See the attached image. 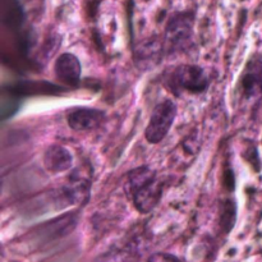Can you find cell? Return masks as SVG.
Masks as SVG:
<instances>
[{"label":"cell","mask_w":262,"mask_h":262,"mask_svg":"<svg viewBox=\"0 0 262 262\" xmlns=\"http://www.w3.org/2000/svg\"><path fill=\"white\" fill-rule=\"evenodd\" d=\"M239 91L247 101L260 100L262 97V59L252 58L241 76Z\"/></svg>","instance_id":"5b68a950"},{"label":"cell","mask_w":262,"mask_h":262,"mask_svg":"<svg viewBox=\"0 0 262 262\" xmlns=\"http://www.w3.org/2000/svg\"><path fill=\"white\" fill-rule=\"evenodd\" d=\"M42 163L49 173L60 174L72 168L73 156L63 146L51 145L43 154Z\"/></svg>","instance_id":"9c48e42d"},{"label":"cell","mask_w":262,"mask_h":262,"mask_svg":"<svg viewBox=\"0 0 262 262\" xmlns=\"http://www.w3.org/2000/svg\"><path fill=\"white\" fill-rule=\"evenodd\" d=\"M106 119V114L96 107H77L67 117L69 128L77 132H87L96 129Z\"/></svg>","instance_id":"8992f818"},{"label":"cell","mask_w":262,"mask_h":262,"mask_svg":"<svg viewBox=\"0 0 262 262\" xmlns=\"http://www.w3.org/2000/svg\"><path fill=\"white\" fill-rule=\"evenodd\" d=\"M165 54L164 48V41L147 40L145 42H141L135 50V59L140 67H151L155 66L160 61L161 56Z\"/></svg>","instance_id":"30bf717a"},{"label":"cell","mask_w":262,"mask_h":262,"mask_svg":"<svg viewBox=\"0 0 262 262\" xmlns=\"http://www.w3.org/2000/svg\"><path fill=\"white\" fill-rule=\"evenodd\" d=\"M194 19L196 17L192 10L177 12L170 15L166 22L163 40L166 55L183 53L191 48L194 36Z\"/></svg>","instance_id":"7a4b0ae2"},{"label":"cell","mask_w":262,"mask_h":262,"mask_svg":"<svg viewBox=\"0 0 262 262\" xmlns=\"http://www.w3.org/2000/svg\"><path fill=\"white\" fill-rule=\"evenodd\" d=\"M90 191H91V181L89 177L82 174L79 169H77L68 178V182L63 188V194L69 204L79 205L89 201Z\"/></svg>","instance_id":"ba28073f"},{"label":"cell","mask_w":262,"mask_h":262,"mask_svg":"<svg viewBox=\"0 0 262 262\" xmlns=\"http://www.w3.org/2000/svg\"><path fill=\"white\" fill-rule=\"evenodd\" d=\"M81 63L78 58L72 53H63L56 58L54 63L55 77L69 87H77L81 81Z\"/></svg>","instance_id":"52a82bcc"},{"label":"cell","mask_w":262,"mask_h":262,"mask_svg":"<svg viewBox=\"0 0 262 262\" xmlns=\"http://www.w3.org/2000/svg\"><path fill=\"white\" fill-rule=\"evenodd\" d=\"M177 104L170 99L163 100L154 107L145 129V138L151 145H158L165 140L177 118Z\"/></svg>","instance_id":"277c9868"},{"label":"cell","mask_w":262,"mask_h":262,"mask_svg":"<svg viewBox=\"0 0 262 262\" xmlns=\"http://www.w3.org/2000/svg\"><path fill=\"white\" fill-rule=\"evenodd\" d=\"M237 222V204L234 200L228 199L222 201L219 206V224L223 233L228 234L232 232Z\"/></svg>","instance_id":"8fae6325"},{"label":"cell","mask_w":262,"mask_h":262,"mask_svg":"<svg viewBox=\"0 0 262 262\" xmlns=\"http://www.w3.org/2000/svg\"><path fill=\"white\" fill-rule=\"evenodd\" d=\"M147 260L163 262V261H182V258L177 257L176 255H171V253L169 252H156L154 253V255H151Z\"/></svg>","instance_id":"7c38bea8"},{"label":"cell","mask_w":262,"mask_h":262,"mask_svg":"<svg viewBox=\"0 0 262 262\" xmlns=\"http://www.w3.org/2000/svg\"><path fill=\"white\" fill-rule=\"evenodd\" d=\"M127 194L140 214L154 211L164 193V181L148 165L138 166L127 174Z\"/></svg>","instance_id":"6da1fadb"},{"label":"cell","mask_w":262,"mask_h":262,"mask_svg":"<svg viewBox=\"0 0 262 262\" xmlns=\"http://www.w3.org/2000/svg\"><path fill=\"white\" fill-rule=\"evenodd\" d=\"M211 79L205 68L196 64H182L176 67L165 78V84L169 91L176 96L182 94L199 95L209 89Z\"/></svg>","instance_id":"3957f363"}]
</instances>
